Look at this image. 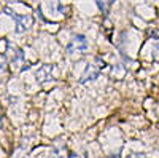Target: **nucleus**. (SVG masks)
<instances>
[{
    "label": "nucleus",
    "mask_w": 159,
    "mask_h": 158,
    "mask_svg": "<svg viewBox=\"0 0 159 158\" xmlns=\"http://www.w3.org/2000/svg\"><path fill=\"white\" fill-rule=\"evenodd\" d=\"M153 59L159 62V42L154 43V48H153Z\"/></svg>",
    "instance_id": "7ed1b4c3"
},
{
    "label": "nucleus",
    "mask_w": 159,
    "mask_h": 158,
    "mask_svg": "<svg viewBox=\"0 0 159 158\" xmlns=\"http://www.w3.org/2000/svg\"><path fill=\"white\" fill-rule=\"evenodd\" d=\"M86 48H88L86 38L81 37V35H76V37L73 38V42L69 45V53H73L75 50H78V51H86Z\"/></svg>",
    "instance_id": "f03ea898"
},
{
    "label": "nucleus",
    "mask_w": 159,
    "mask_h": 158,
    "mask_svg": "<svg viewBox=\"0 0 159 158\" xmlns=\"http://www.w3.org/2000/svg\"><path fill=\"white\" fill-rule=\"evenodd\" d=\"M99 74H100V69L96 67V64H89L86 67V70H84V75L80 78V82L86 83V82H91V80H96V78L99 77Z\"/></svg>",
    "instance_id": "f257e3e1"
},
{
    "label": "nucleus",
    "mask_w": 159,
    "mask_h": 158,
    "mask_svg": "<svg viewBox=\"0 0 159 158\" xmlns=\"http://www.w3.org/2000/svg\"><path fill=\"white\" fill-rule=\"evenodd\" d=\"M5 65H7L5 59H3V58H0V72H2V70H5Z\"/></svg>",
    "instance_id": "20e7f679"
},
{
    "label": "nucleus",
    "mask_w": 159,
    "mask_h": 158,
    "mask_svg": "<svg viewBox=\"0 0 159 158\" xmlns=\"http://www.w3.org/2000/svg\"><path fill=\"white\" fill-rule=\"evenodd\" d=\"M0 118H2V117H0Z\"/></svg>",
    "instance_id": "39448f33"
}]
</instances>
